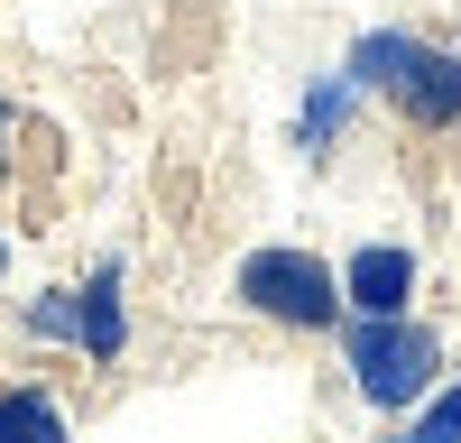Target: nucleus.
<instances>
[{
    "label": "nucleus",
    "mask_w": 461,
    "mask_h": 443,
    "mask_svg": "<svg viewBox=\"0 0 461 443\" xmlns=\"http://www.w3.org/2000/svg\"><path fill=\"white\" fill-rule=\"evenodd\" d=\"M332 360H341V388H351L378 425L425 406L452 379V332L415 305V314H341L332 323Z\"/></svg>",
    "instance_id": "obj_1"
},
{
    "label": "nucleus",
    "mask_w": 461,
    "mask_h": 443,
    "mask_svg": "<svg viewBox=\"0 0 461 443\" xmlns=\"http://www.w3.org/2000/svg\"><path fill=\"white\" fill-rule=\"evenodd\" d=\"M221 295H230V314L286 332V342H332V323H341V268L304 240H249L230 258Z\"/></svg>",
    "instance_id": "obj_2"
},
{
    "label": "nucleus",
    "mask_w": 461,
    "mask_h": 443,
    "mask_svg": "<svg viewBox=\"0 0 461 443\" xmlns=\"http://www.w3.org/2000/svg\"><path fill=\"white\" fill-rule=\"evenodd\" d=\"M341 268V314H415L425 305V249L415 240H388V231H369L332 258Z\"/></svg>",
    "instance_id": "obj_3"
},
{
    "label": "nucleus",
    "mask_w": 461,
    "mask_h": 443,
    "mask_svg": "<svg viewBox=\"0 0 461 443\" xmlns=\"http://www.w3.org/2000/svg\"><path fill=\"white\" fill-rule=\"evenodd\" d=\"M74 360L84 369L130 360V249H93V268L74 277Z\"/></svg>",
    "instance_id": "obj_4"
},
{
    "label": "nucleus",
    "mask_w": 461,
    "mask_h": 443,
    "mask_svg": "<svg viewBox=\"0 0 461 443\" xmlns=\"http://www.w3.org/2000/svg\"><path fill=\"white\" fill-rule=\"evenodd\" d=\"M360 111H369V93L351 84L341 65H314L295 84V111H286V148L304 167H332L341 148H351V130H360Z\"/></svg>",
    "instance_id": "obj_5"
},
{
    "label": "nucleus",
    "mask_w": 461,
    "mask_h": 443,
    "mask_svg": "<svg viewBox=\"0 0 461 443\" xmlns=\"http://www.w3.org/2000/svg\"><path fill=\"white\" fill-rule=\"evenodd\" d=\"M378 111H388L397 130H415V139H452L461 130V47L425 37V56L397 74V93L378 102Z\"/></svg>",
    "instance_id": "obj_6"
},
{
    "label": "nucleus",
    "mask_w": 461,
    "mask_h": 443,
    "mask_svg": "<svg viewBox=\"0 0 461 443\" xmlns=\"http://www.w3.org/2000/svg\"><path fill=\"white\" fill-rule=\"evenodd\" d=\"M425 56V28H406V19H369V28H351V47H341V74L369 93V102H388L397 93V74Z\"/></svg>",
    "instance_id": "obj_7"
},
{
    "label": "nucleus",
    "mask_w": 461,
    "mask_h": 443,
    "mask_svg": "<svg viewBox=\"0 0 461 443\" xmlns=\"http://www.w3.org/2000/svg\"><path fill=\"white\" fill-rule=\"evenodd\" d=\"M0 443H74V416L47 379H0Z\"/></svg>",
    "instance_id": "obj_8"
},
{
    "label": "nucleus",
    "mask_w": 461,
    "mask_h": 443,
    "mask_svg": "<svg viewBox=\"0 0 461 443\" xmlns=\"http://www.w3.org/2000/svg\"><path fill=\"white\" fill-rule=\"evenodd\" d=\"M10 332L28 351H65L74 360V277H56V286H37V295H19V314H10Z\"/></svg>",
    "instance_id": "obj_9"
},
{
    "label": "nucleus",
    "mask_w": 461,
    "mask_h": 443,
    "mask_svg": "<svg viewBox=\"0 0 461 443\" xmlns=\"http://www.w3.org/2000/svg\"><path fill=\"white\" fill-rule=\"evenodd\" d=\"M378 443H461V369L425 397V406H406V416H388V434Z\"/></svg>",
    "instance_id": "obj_10"
},
{
    "label": "nucleus",
    "mask_w": 461,
    "mask_h": 443,
    "mask_svg": "<svg viewBox=\"0 0 461 443\" xmlns=\"http://www.w3.org/2000/svg\"><path fill=\"white\" fill-rule=\"evenodd\" d=\"M19 139H28V111H19L10 93H0V185L19 176Z\"/></svg>",
    "instance_id": "obj_11"
},
{
    "label": "nucleus",
    "mask_w": 461,
    "mask_h": 443,
    "mask_svg": "<svg viewBox=\"0 0 461 443\" xmlns=\"http://www.w3.org/2000/svg\"><path fill=\"white\" fill-rule=\"evenodd\" d=\"M0 286H10V222H0Z\"/></svg>",
    "instance_id": "obj_12"
}]
</instances>
